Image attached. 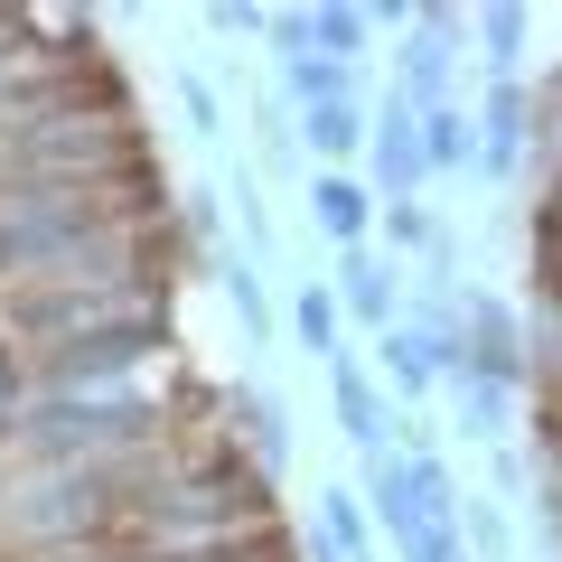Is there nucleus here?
<instances>
[{"instance_id": "4468645a", "label": "nucleus", "mask_w": 562, "mask_h": 562, "mask_svg": "<svg viewBox=\"0 0 562 562\" xmlns=\"http://www.w3.org/2000/svg\"><path fill=\"white\" fill-rule=\"evenodd\" d=\"M338 291H319V281H301V291H291V338L310 347V357H338Z\"/></svg>"}, {"instance_id": "f03ea898", "label": "nucleus", "mask_w": 562, "mask_h": 562, "mask_svg": "<svg viewBox=\"0 0 562 562\" xmlns=\"http://www.w3.org/2000/svg\"><path fill=\"white\" fill-rule=\"evenodd\" d=\"M525 160H535V94H525V85H487V103H479V169L487 179H516Z\"/></svg>"}, {"instance_id": "6ab92c4d", "label": "nucleus", "mask_w": 562, "mask_h": 562, "mask_svg": "<svg viewBox=\"0 0 562 562\" xmlns=\"http://www.w3.org/2000/svg\"><path fill=\"white\" fill-rule=\"evenodd\" d=\"M179 103H188V122H198V132H206V140H216V94H206V85H198V76H188V85H179Z\"/></svg>"}, {"instance_id": "dca6fc26", "label": "nucleus", "mask_w": 562, "mask_h": 562, "mask_svg": "<svg viewBox=\"0 0 562 562\" xmlns=\"http://www.w3.org/2000/svg\"><path fill=\"white\" fill-rule=\"evenodd\" d=\"M487 66H497V85H525V29H535V20H525V10H487Z\"/></svg>"}, {"instance_id": "f257e3e1", "label": "nucleus", "mask_w": 562, "mask_h": 562, "mask_svg": "<svg viewBox=\"0 0 562 562\" xmlns=\"http://www.w3.org/2000/svg\"><path fill=\"white\" fill-rule=\"evenodd\" d=\"M460 38H469L460 10H413V29H403V76H394V94L413 103V113L460 103V94H450V57H460Z\"/></svg>"}, {"instance_id": "f3484780", "label": "nucleus", "mask_w": 562, "mask_h": 562, "mask_svg": "<svg viewBox=\"0 0 562 562\" xmlns=\"http://www.w3.org/2000/svg\"><path fill=\"white\" fill-rule=\"evenodd\" d=\"M487 469H497V487H506V497H535V487H543L535 450H516V441H497V450H487Z\"/></svg>"}, {"instance_id": "7ed1b4c3", "label": "nucleus", "mask_w": 562, "mask_h": 562, "mask_svg": "<svg viewBox=\"0 0 562 562\" xmlns=\"http://www.w3.org/2000/svg\"><path fill=\"white\" fill-rule=\"evenodd\" d=\"M366 160H375V179H384V198H413L431 169H422V113L403 94H384L375 103V122H366Z\"/></svg>"}, {"instance_id": "423d86ee", "label": "nucleus", "mask_w": 562, "mask_h": 562, "mask_svg": "<svg viewBox=\"0 0 562 562\" xmlns=\"http://www.w3.org/2000/svg\"><path fill=\"white\" fill-rule=\"evenodd\" d=\"M310 225H319L338 254H357V244L375 235V198H366L347 169H319V179H310Z\"/></svg>"}, {"instance_id": "a211bd4d", "label": "nucleus", "mask_w": 562, "mask_h": 562, "mask_svg": "<svg viewBox=\"0 0 562 562\" xmlns=\"http://www.w3.org/2000/svg\"><path fill=\"white\" fill-rule=\"evenodd\" d=\"M206 29L216 38H262V10H206Z\"/></svg>"}, {"instance_id": "2eb2a0df", "label": "nucleus", "mask_w": 562, "mask_h": 562, "mask_svg": "<svg viewBox=\"0 0 562 562\" xmlns=\"http://www.w3.org/2000/svg\"><path fill=\"white\" fill-rule=\"evenodd\" d=\"M460 553H479V562H506V553H516V525H506L497 497H460Z\"/></svg>"}, {"instance_id": "6e6552de", "label": "nucleus", "mask_w": 562, "mask_h": 562, "mask_svg": "<svg viewBox=\"0 0 562 562\" xmlns=\"http://www.w3.org/2000/svg\"><path fill=\"white\" fill-rule=\"evenodd\" d=\"M328 384H338V422H347V441H357L366 460H375V450H384V431H394V413L375 403L366 366H357V357H328Z\"/></svg>"}, {"instance_id": "f8f14e48", "label": "nucleus", "mask_w": 562, "mask_h": 562, "mask_svg": "<svg viewBox=\"0 0 562 562\" xmlns=\"http://www.w3.org/2000/svg\"><path fill=\"white\" fill-rule=\"evenodd\" d=\"M366 38H375V20H366V10H301V47H310V57L366 66Z\"/></svg>"}, {"instance_id": "9d476101", "label": "nucleus", "mask_w": 562, "mask_h": 562, "mask_svg": "<svg viewBox=\"0 0 562 562\" xmlns=\"http://www.w3.org/2000/svg\"><path fill=\"white\" fill-rule=\"evenodd\" d=\"M469 160H479V113H469V103H441V113H422V169L460 179Z\"/></svg>"}, {"instance_id": "1a4fd4ad", "label": "nucleus", "mask_w": 562, "mask_h": 562, "mask_svg": "<svg viewBox=\"0 0 562 562\" xmlns=\"http://www.w3.org/2000/svg\"><path fill=\"white\" fill-rule=\"evenodd\" d=\"M281 85H291V103L301 113H319V103H357V85H366V66H338V57H281Z\"/></svg>"}, {"instance_id": "9b49d317", "label": "nucleus", "mask_w": 562, "mask_h": 562, "mask_svg": "<svg viewBox=\"0 0 562 562\" xmlns=\"http://www.w3.org/2000/svg\"><path fill=\"white\" fill-rule=\"evenodd\" d=\"M216 281H225V310L244 319V338H254V347H272V328H281V319H272V291H262V272L235 254V244L216 254Z\"/></svg>"}, {"instance_id": "ddd939ff", "label": "nucleus", "mask_w": 562, "mask_h": 562, "mask_svg": "<svg viewBox=\"0 0 562 562\" xmlns=\"http://www.w3.org/2000/svg\"><path fill=\"white\" fill-rule=\"evenodd\" d=\"M301 140L338 169V160H357V150H366V113H357V103H319V113H301Z\"/></svg>"}, {"instance_id": "0eeeda50", "label": "nucleus", "mask_w": 562, "mask_h": 562, "mask_svg": "<svg viewBox=\"0 0 562 562\" xmlns=\"http://www.w3.org/2000/svg\"><path fill=\"white\" fill-rule=\"evenodd\" d=\"M450 403H460V431H469V441H487V450H497V441H516V384H497V375H450Z\"/></svg>"}, {"instance_id": "39448f33", "label": "nucleus", "mask_w": 562, "mask_h": 562, "mask_svg": "<svg viewBox=\"0 0 562 562\" xmlns=\"http://www.w3.org/2000/svg\"><path fill=\"white\" fill-rule=\"evenodd\" d=\"M216 413L235 422V450H254L262 479H281V469H291V413H281L262 384H244V394H216Z\"/></svg>"}, {"instance_id": "20e7f679", "label": "nucleus", "mask_w": 562, "mask_h": 562, "mask_svg": "<svg viewBox=\"0 0 562 562\" xmlns=\"http://www.w3.org/2000/svg\"><path fill=\"white\" fill-rule=\"evenodd\" d=\"M394 310H403V262H384L375 244H357V254H338V319H357V328H394Z\"/></svg>"}]
</instances>
